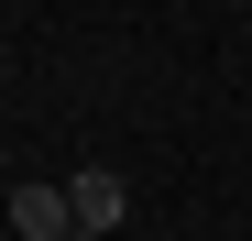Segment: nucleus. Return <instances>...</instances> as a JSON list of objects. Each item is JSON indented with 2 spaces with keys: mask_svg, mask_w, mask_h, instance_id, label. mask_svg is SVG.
I'll use <instances>...</instances> for the list:
<instances>
[{
  "mask_svg": "<svg viewBox=\"0 0 252 241\" xmlns=\"http://www.w3.org/2000/svg\"><path fill=\"white\" fill-rule=\"evenodd\" d=\"M66 197H77V241H110L121 219H132V186H121V165H77V176H66Z\"/></svg>",
  "mask_w": 252,
  "mask_h": 241,
  "instance_id": "f257e3e1",
  "label": "nucleus"
},
{
  "mask_svg": "<svg viewBox=\"0 0 252 241\" xmlns=\"http://www.w3.org/2000/svg\"><path fill=\"white\" fill-rule=\"evenodd\" d=\"M11 230H22V241H77V197H66V186H44V176L11 186Z\"/></svg>",
  "mask_w": 252,
  "mask_h": 241,
  "instance_id": "f03ea898",
  "label": "nucleus"
}]
</instances>
